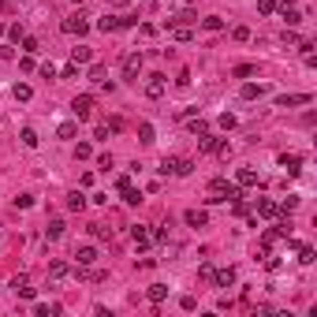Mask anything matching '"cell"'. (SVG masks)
<instances>
[{
    "instance_id": "1",
    "label": "cell",
    "mask_w": 317,
    "mask_h": 317,
    "mask_svg": "<svg viewBox=\"0 0 317 317\" xmlns=\"http://www.w3.org/2000/svg\"><path fill=\"white\" fill-rule=\"evenodd\" d=\"M194 172V161L187 157H165L161 161V176H190Z\"/></svg>"
},
{
    "instance_id": "2",
    "label": "cell",
    "mask_w": 317,
    "mask_h": 317,
    "mask_svg": "<svg viewBox=\"0 0 317 317\" xmlns=\"http://www.w3.org/2000/svg\"><path fill=\"white\" fill-rule=\"evenodd\" d=\"M60 30H64V34H71V37H82L86 30H90V23H86V15H82V12H75V15H67L64 23H60Z\"/></svg>"
},
{
    "instance_id": "3",
    "label": "cell",
    "mask_w": 317,
    "mask_h": 317,
    "mask_svg": "<svg viewBox=\"0 0 317 317\" xmlns=\"http://www.w3.org/2000/svg\"><path fill=\"white\" fill-rule=\"evenodd\" d=\"M165 90H168L165 75H149V79H146V97L149 101H161V97H165Z\"/></svg>"
},
{
    "instance_id": "4",
    "label": "cell",
    "mask_w": 317,
    "mask_h": 317,
    "mask_svg": "<svg viewBox=\"0 0 317 317\" xmlns=\"http://www.w3.org/2000/svg\"><path fill=\"white\" fill-rule=\"evenodd\" d=\"M138 75H142V52H131L127 60H123V79L138 82Z\"/></svg>"
},
{
    "instance_id": "5",
    "label": "cell",
    "mask_w": 317,
    "mask_h": 317,
    "mask_svg": "<svg viewBox=\"0 0 317 317\" xmlns=\"http://www.w3.org/2000/svg\"><path fill=\"white\" fill-rule=\"evenodd\" d=\"M71 112H75V120H90V116H93V97H90V93L75 97V101H71Z\"/></svg>"
},
{
    "instance_id": "6",
    "label": "cell",
    "mask_w": 317,
    "mask_h": 317,
    "mask_svg": "<svg viewBox=\"0 0 317 317\" xmlns=\"http://www.w3.org/2000/svg\"><path fill=\"white\" fill-rule=\"evenodd\" d=\"M313 97L310 93H284V97H276V109H295V104H310Z\"/></svg>"
},
{
    "instance_id": "7",
    "label": "cell",
    "mask_w": 317,
    "mask_h": 317,
    "mask_svg": "<svg viewBox=\"0 0 317 317\" xmlns=\"http://www.w3.org/2000/svg\"><path fill=\"white\" fill-rule=\"evenodd\" d=\"M220 142H224V138H220V134H213V131L198 134V149H201V153H217V149H220Z\"/></svg>"
},
{
    "instance_id": "8",
    "label": "cell",
    "mask_w": 317,
    "mask_h": 317,
    "mask_svg": "<svg viewBox=\"0 0 317 317\" xmlns=\"http://www.w3.org/2000/svg\"><path fill=\"white\" fill-rule=\"evenodd\" d=\"M280 168H287V176H299L302 172V157L299 153H280Z\"/></svg>"
},
{
    "instance_id": "9",
    "label": "cell",
    "mask_w": 317,
    "mask_h": 317,
    "mask_svg": "<svg viewBox=\"0 0 317 317\" xmlns=\"http://www.w3.org/2000/svg\"><path fill=\"white\" fill-rule=\"evenodd\" d=\"M183 220H187V228H205L209 224V213H205V209H187Z\"/></svg>"
},
{
    "instance_id": "10",
    "label": "cell",
    "mask_w": 317,
    "mask_h": 317,
    "mask_svg": "<svg viewBox=\"0 0 317 317\" xmlns=\"http://www.w3.org/2000/svg\"><path fill=\"white\" fill-rule=\"evenodd\" d=\"M131 239H134V246H138V250H146V246L153 243V239H149V228H146V224H134V228H131Z\"/></svg>"
},
{
    "instance_id": "11",
    "label": "cell",
    "mask_w": 317,
    "mask_h": 317,
    "mask_svg": "<svg viewBox=\"0 0 317 317\" xmlns=\"http://www.w3.org/2000/svg\"><path fill=\"white\" fill-rule=\"evenodd\" d=\"M12 291L19 295V299H34V287H30V280H26V276H15V280H12Z\"/></svg>"
},
{
    "instance_id": "12",
    "label": "cell",
    "mask_w": 317,
    "mask_h": 317,
    "mask_svg": "<svg viewBox=\"0 0 317 317\" xmlns=\"http://www.w3.org/2000/svg\"><path fill=\"white\" fill-rule=\"evenodd\" d=\"M213 284L217 287H232L235 284V269H213Z\"/></svg>"
},
{
    "instance_id": "13",
    "label": "cell",
    "mask_w": 317,
    "mask_h": 317,
    "mask_svg": "<svg viewBox=\"0 0 317 317\" xmlns=\"http://www.w3.org/2000/svg\"><path fill=\"white\" fill-rule=\"evenodd\" d=\"M257 217H265V220L280 217V205H276V201H269V198H261V201H257Z\"/></svg>"
},
{
    "instance_id": "14",
    "label": "cell",
    "mask_w": 317,
    "mask_h": 317,
    "mask_svg": "<svg viewBox=\"0 0 317 317\" xmlns=\"http://www.w3.org/2000/svg\"><path fill=\"white\" fill-rule=\"evenodd\" d=\"M146 299H149L153 306L165 302V299H168V287H165V284H149V287H146Z\"/></svg>"
},
{
    "instance_id": "15",
    "label": "cell",
    "mask_w": 317,
    "mask_h": 317,
    "mask_svg": "<svg viewBox=\"0 0 317 317\" xmlns=\"http://www.w3.org/2000/svg\"><path fill=\"white\" fill-rule=\"evenodd\" d=\"M235 183L239 187H257V172L254 168H239L235 172Z\"/></svg>"
},
{
    "instance_id": "16",
    "label": "cell",
    "mask_w": 317,
    "mask_h": 317,
    "mask_svg": "<svg viewBox=\"0 0 317 317\" xmlns=\"http://www.w3.org/2000/svg\"><path fill=\"white\" fill-rule=\"evenodd\" d=\"M265 93H269V90H265L261 82H246V86H243V101H257V97H265Z\"/></svg>"
},
{
    "instance_id": "17",
    "label": "cell",
    "mask_w": 317,
    "mask_h": 317,
    "mask_svg": "<svg viewBox=\"0 0 317 317\" xmlns=\"http://www.w3.org/2000/svg\"><path fill=\"white\" fill-rule=\"evenodd\" d=\"M75 257H79L82 269H90L93 261H97V250H93V246H79V250H75Z\"/></svg>"
},
{
    "instance_id": "18",
    "label": "cell",
    "mask_w": 317,
    "mask_h": 317,
    "mask_svg": "<svg viewBox=\"0 0 317 317\" xmlns=\"http://www.w3.org/2000/svg\"><path fill=\"white\" fill-rule=\"evenodd\" d=\"M280 15H284V23H287V26H299L302 19H306V15L299 12V8H291V4H287V8H280Z\"/></svg>"
},
{
    "instance_id": "19",
    "label": "cell",
    "mask_w": 317,
    "mask_h": 317,
    "mask_svg": "<svg viewBox=\"0 0 317 317\" xmlns=\"http://www.w3.org/2000/svg\"><path fill=\"white\" fill-rule=\"evenodd\" d=\"M71 60H75V64H90V60H93V49H90V45H75V49H71Z\"/></svg>"
},
{
    "instance_id": "20",
    "label": "cell",
    "mask_w": 317,
    "mask_h": 317,
    "mask_svg": "<svg viewBox=\"0 0 317 317\" xmlns=\"http://www.w3.org/2000/svg\"><path fill=\"white\" fill-rule=\"evenodd\" d=\"M12 97H15L19 104H26V101H30V97H34V90H30V86H26V82H15V90H12Z\"/></svg>"
},
{
    "instance_id": "21",
    "label": "cell",
    "mask_w": 317,
    "mask_h": 317,
    "mask_svg": "<svg viewBox=\"0 0 317 317\" xmlns=\"http://www.w3.org/2000/svg\"><path fill=\"white\" fill-rule=\"evenodd\" d=\"M86 194H79V190H71V194H67V209H71V213H79V209H86Z\"/></svg>"
},
{
    "instance_id": "22",
    "label": "cell",
    "mask_w": 317,
    "mask_h": 317,
    "mask_svg": "<svg viewBox=\"0 0 317 317\" xmlns=\"http://www.w3.org/2000/svg\"><path fill=\"white\" fill-rule=\"evenodd\" d=\"M201 30H209V34H220V30H224V19H220V15H209V19H201Z\"/></svg>"
},
{
    "instance_id": "23",
    "label": "cell",
    "mask_w": 317,
    "mask_h": 317,
    "mask_svg": "<svg viewBox=\"0 0 317 317\" xmlns=\"http://www.w3.org/2000/svg\"><path fill=\"white\" fill-rule=\"evenodd\" d=\"M67 273H71V269H67V261H49V276H52V280H64Z\"/></svg>"
},
{
    "instance_id": "24",
    "label": "cell",
    "mask_w": 317,
    "mask_h": 317,
    "mask_svg": "<svg viewBox=\"0 0 317 317\" xmlns=\"http://www.w3.org/2000/svg\"><path fill=\"white\" fill-rule=\"evenodd\" d=\"M153 138H157V131H153V123H138V142H146V146H149Z\"/></svg>"
},
{
    "instance_id": "25",
    "label": "cell",
    "mask_w": 317,
    "mask_h": 317,
    "mask_svg": "<svg viewBox=\"0 0 317 317\" xmlns=\"http://www.w3.org/2000/svg\"><path fill=\"white\" fill-rule=\"evenodd\" d=\"M37 142H41V138H37V131L34 127H23V146L26 149H37Z\"/></svg>"
},
{
    "instance_id": "26",
    "label": "cell",
    "mask_w": 317,
    "mask_h": 317,
    "mask_svg": "<svg viewBox=\"0 0 317 317\" xmlns=\"http://www.w3.org/2000/svg\"><path fill=\"white\" fill-rule=\"evenodd\" d=\"M79 134V123H60L56 127V138H75Z\"/></svg>"
},
{
    "instance_id": "27",
    "label": "cell",
    "mask_w": 317,
    "mask_h": 317,
    "mask_svg": "<svg viewBox=\"0 0 317 317\" xmlns=\"http://www.w3.org/2000/svg\"><path fill=\"white\" fill-rule=\"evenodd\" d=\"M254 71H257L254 64H235V67H232V75H235V79H250Z\"/></svg>"
},
{
    "instance_id": "28",
    "label": "cell",
    "mask_w": 317,
    "mask_h": 317,
    "mask_svg": "<svg viewBox=\"0 0 317 317\" xmlns=\"http://www.w3.org/2000/svg\"><path fill=\"white\" fill-rule=\"evenodd\" d=\"M34 313H37V317H56V313H60V306H56V302H52V306L37 302V306H34Z\"/></svg>"
},
{
    "instance_id": "29",
    "label": "cell",
    "mask_w": 317,
    "mask_h": 317,
    "mask_svg": "<svg viewBox=\"0 0 317 317\" xmlns=\"http://www.w3.org/2000/svg\"><path fill=\"white\" fill-rule=\"evenodd\" d=\"M120 194H123V201H127V205H138V201H142V190H134V187L120 190Z\"/></svg>"
},
{
    "instance_id": "30",
    "label": "cell",
    "mask_w": 317,
    "mask_h": 317,
    "mask_svg": "<svg viewBox=\"0 0 317 317\" xmlns=\"http://www.w3.org/2000/svg\"><path fill=\"white\" fill-rule=\"evenodd\" d=\"M45 235H49V239H60V235H64V220H49V228H45Z\"/></svg>"
},
{
    "instance_id": "31",
    "label": "cell",
    "mask_w": 317,
    "mask_h": 317,
    "mask_svg": "<svg viewBox=\"0 0 317 317\" xmlns=\"http://www.w3.org/2000/svg\"><path fill=\"white\" fill-rule=\"evenodd\" d=\"M276 8H280V0H257V12L261 15H273Z\"/></svg>"
},
{
    "instance_id": "32",
    "label": "cell",
    "mask_w": 317,
    "mask_h": 317,
    "mask_svg": "<svg viewBox=\"0 0 317 317\" xmlns=\"http://www.w3.org/2000/svg\"><path fill=\"white\" fill-rule=\"evenodd\" d=\"M97 30H101V34H112V30H116V19H112V15L97 19Z\"/></svg>"
},
{
    "instance_id": "33",
    "label": "cell",
    "mask_w": 317,
    "mask_h": 317,
    "mask_svg": "<svg viewBox=\"0 0 317 317\" xmlns=\"http://www.w3.org/2000/svg\"><path fill=\"white\" fill-rule=\"evenodd\" d=\"M23 52H26V56L41 52V45H37V37H23Z\"/></svg>"
},
{
    "instance_id": "34",
    "label": "cell",
    "mask_w": 317,
    "mask_h": 317,
    "mask_svg": "<svg viewBox=\"0 0 317 317\" xmlns=\"http://www.w3.org/2000/svg\"><path fill=\"white\" fill-rule=\"evenodd\" d=\"M172 37H176V41H190V37H194V30H190V26H176V30H172Z\"/></svg>"
},
{
    "instance_id": "35",
    "label": "cell",
    "mask_w": 317,
    "mask_h": 317,
    "mask_svg": "<svg viewBox=\"0 0 317 317\" xmlns=\"http://www.w3.org/2000/svg\"><path fill=\"white\" fill-rule=\"evenodd\" d=\"M8 37H12V41H23V37H26L23 23H12V26H8Z\"/></svg>"
},
{
    "instance_id": "36",
    "label": "cell",
    "mask_w": 317,
    "mask_h": 317,
    "mask_svg": "<svg viewBox=\"0 0 317 317\" xmlns=\"http://www.w3.org/2000/svg\"><path fill=\"white\" fill-rule=\"evenodd\" d=\"M90 153H93V146H90V142H79V146H75V161H86Z\"/></svg>"
},
{
    "instance_id": "37",
    "label": "cell",
    "mask_w": 317,
    "mask_h": 317,
    "mask_svg": "<svg viewBox=\"0 0 317 317\" xmlns=\"http://www.w3.org/2000/svg\"><path fill=\"white\" fill-rule=\"evenodd\" d=\"M299 265H313V246H299Z\"/></svg>"
},
{
    "instance_id": "38",
    "label": "cell",
    "mask_w": 317,
    "mask_h": 317,
    "mask_svg": "<svg viewBox=\"0 0 317 317\" xmlns=\"http://www.w3.org/2000/svg\"><path fill=\"white\" fill-rule=\"evenodd\" d=\"M56 75H60V79H75V75H79V64H64V71H56Z\"/></svg>"
},
{
    "instance_id": "39",
    "label": "cell",
    "mask_w": 317,
    "mask_h": 317,
    "mask_svg": "<svg viewBox=\"0 0 317 317\" xmlns=\"http://www.w3.org/2000/svg\"><path fill=\"white\" fill-rule=\"evenodd\" d=\"M90 79H93V82H109V79H104V67H101V64L90 67Z\"/></svg>"
},
{
    "instance_id": "40",
    "label": "cell",
    "mask_w": 317,
    "mask_h": 317,
    "mask_svg": "<svg viewBox=\"0 0 317 317\" xmlns=\"http://www.w3.org/2000/svg\"><path fill=\"white\" fill-rule=\"evenodd\" d=\"M90 232H93V239H109V235H112L104 224H90Z\"/></svg>"
},
{
    "instance_id": "41",
    "label": "cell",
    "mask_w": 317,
    "mask_h": 317,
    "mask_svg": "<svg viewBox=\"0 0 317 317\" xmlns=\"http://www.w3.org/2000/svg\"><path fill=\"white\" fill-rule=\"evenodd\" d=\"M198 276H201V280H213V265L201 261V265H198Z\"/></svg>"
},
{
    "instance_id": "42",
    "label": "cell",
    "mask_w": 317,
    "mask_h": 317,
    "mask_svg": "<svg viewBox=\"0 0 317 317\" xmlns=\"http://www.w3.org/2000/svg\"><path fill=\"white\" fill-rule=\"evenodd\" d=\"M232 37H235V41H250V30H246V26H235Z\"/></svg>"
},
{
    "instance_id": "43",
    "label": "cell",
    "mask_w": 317,
    "mask_h": 317,
    "mask_svg": "<svg viewBox=\"0 0 317 317\" xmlns=\"http://www.w3.org/2000/svg\"><path fill=\"white\" fill-rule=\"evenodd\" d=\"M15 205H19V209H30V205H34V194H19Z\"/></svg>"
},
{
    "instance_id": "44",
    "label": "cell",
    "mask_w": 317,
    "mask_h": 317,
    "mask_svg": "<svg viewBox=\"0 0 317 317\" xmlns=\"http://www.w3.org/2000/svg\"><path fill=\"white\" fill-rule=\"evenodd\" d=\"M179 306H183V310H198V299H194V295H183V299H179Z\"/></svg>"
},
{
    "instance_id": "45",
    "label": "cell",
    "mask_w": 317,
    "mask_h": 317,
    "mask_svg": "<svg viewBox=\"0 0 317 317\" xmlns=\"http://www.w3.org/2000/svg\"><path fill=\"white\" fill-rule=\"evenodd\" d=\"M190 131H194V134H205L209 123H205V120H190Z\"/></svg>"
},
{
    "instance_id": "46",
    "label": "cell",
    "mask_w": 317,
    "mask_h": 317,
    "mask_svg": "<svg viewBox=\"0 0 317 317\" xmlns=\"http://www.w3.org/2000/svg\"><path fill=\"white\" fill-rule=\"evenodd\" d=\"M220 127H224V131L235 127V116H232V112H224V116H220Z\"/></svg>"
},
{
    "instance_id": "47",
    "label": "cell",
    "mask_w": 317,
    "mask_h": 317,
    "mask_svg": "<svg viewBox=\"0 0 317 317\" xmlns=\"http://www.w3.org/2000/svg\"><path fill=\"white\" fill-rule=\"evenodd\" d=\"M97 168H101V172L112 168V157H109V153H101V157H97Z\"/></svg>"
},
{
    "instance_id": "48",
    "label": "cell",
    "mask_w": 317,
    "mask_h": 317,
    "mask_svg": "<svg viewBox=\"0 0 317 317\" xmlns=\"http://www.w3.org/2000/svg\"><path fill=\"white\" fill-rule=\"evenodd\" d=\"M0 60H15V49H12V45H0Z\"/></svg>"
},
{
    "instance_id": "49",
    "label": "cell",
    "mask_w": 317,
    "mask_h": 317,
    "mask_svg": "<svg viewBox=\"0 0 317 317\" xmlns=\"http://www.w3.org/2000/svg\"><path fill=\"white\" fill-rule=\"evenodd\" d=\"M41 79H56V67L52 64H41Z\"/></svg>"
},
{
    "instance_id": "50",
    "label": "cell",
    "mask_w": 317,
    "mask_h": 317,
    "mask_svg": "<svg viewBox=\"0 0 317 317\" xmlns=\"http://www.w3.org/2000/svg\"><path fill=\"white\" fill-rule=\"evenodd\" d=\"M109 4H112V8H127L131 0H109Z\"/></svg>"
},
{
    "instance_id": "51",
    "label": "cell",
    "mask_w": 317,
    "mask_h": 317,
    "mask_svg": "<svg viewBox=\"0 0 317 317\" xmlns=\"http://www.w3.org/2000/svg\"><path fill=\"white\" fill-rule=\"evenodd\" d=\"M287 4H295V0H280V8H287Z\"/></svg>"
},
{
    "instance_id": "52",
    "label": "cell",
    "mask_w": 317,
    "mask_h": 317,
    "mask_svg": "<svg viewBox=\"0 0 317 317\" xmlns=\"http://www.w3.org/2000/svg\"><path fill=\"white\" fill-rule=\"evenodd\" d=\"M0 37H4V23H0Z\"/></svg>"
},
{
    "instance_id": "53",
    "label": "cell",
    "mask_w": 317,
    "mask_h": 317,
    "mask_svg": "<svg viewBox=\"0 0 317 317\" xmlns=\"http://www.w3.org/2000/svg\"><path fill=\"white\" fill-rule=\"evenodd\" d=\"M0 12H4V0H0Z\"/></svg>"
}]
</instances>
